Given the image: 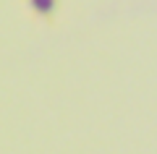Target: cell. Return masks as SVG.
Listing matches in <instances>:
<instances>
[{
	"label": "cell",
	"mask_w": 157,
	"mask_h": 154,
	"mask_svg": "<svg viewBox=\"0 0 157 154\" xmlns=\"http://www.w3.org/2000/svg\"><path fill=\"white\" fill-rule=\"evenodd\" d=\"M29 3V8H32L37 16H42V18H50L52 13H55V8H58V0H26Z\"/></svg>",
	"instance_id": "6da1fadb"
}]
</instances>
